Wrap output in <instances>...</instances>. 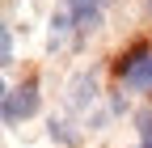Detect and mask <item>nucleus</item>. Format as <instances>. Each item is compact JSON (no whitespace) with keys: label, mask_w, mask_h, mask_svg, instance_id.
<instances>
[{"label":"nucleus","mask_w":152,"mask_h":148,"mask_svg":"<svg viewBox=\"0 0 152 148\" xmlns=\"http://www.w3.org/2000/svg\"><path fill=\"white\" fill-rule=\"evenodd\" d=\"M34 110H38V85H34V81H26V85H21V89H17V93L4 102V114H9V119H30Z\"/></svg>","instance_id":"1"},{"label":"nucleus","mask_w":152,"mask_h":148,"mask_svg":"<svg viewBox=\"0 0 152 148\" xmlns=\"http://www.w3.org/2000/svg\"><path fill=\"white\" fill-rule=\"evenodd\" d=\"M4 64H13V38H9V30L0 26V68Z\"/></svg>","instance_id":"2"},{"label":"nucleus","mask_w":152,"mask_h":148,"mask_svg":"<svg viewBox=\"0 0 152 148\" xmlns=\"http://www.w3.org/2000/svg\"><path fill=\"white\" fill-rule=\"evenodd\" d=\"M140 123H144V148H152V110L140 114Z\"/></svg>","instance_id":"3"},{"label":"nucleus","mask_w":152,"mask_h":148,"mask_svg":"<svg viewBox=\"0 0 152 148\" xmlns=\"http://www.w3.org/2000/svg\"><path fill=\"white\" fill-rule=\"evenodd\" d=\"M0 97H4V81H0Z\"/></svg>","instance_id":"4"}]
</instances>
